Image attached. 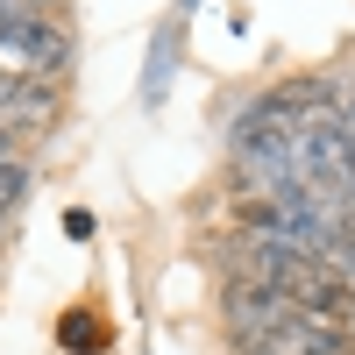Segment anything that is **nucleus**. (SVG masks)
<instances>
[{
  "label": "nucleus",
  "instance_id": "obj_1",
  "mask_svg": "<svg viewBox=\"0 0 355 355\" xmlns=\"http://www.w3.org/2000/svg\"><path fill=\"white\" fill-rule=\"evenodd\" d=\"M0 71L8 78H64L71 71V28L57 15H36V21H0Z\"/></svg>",
  "mask_w": 355,
  "mask_h": 355
},
{
  "label": "nucleus",
  "instance_id": "obj_2",
  "mask_svg": "<svg viewBox=\"0 0 355 355\" xmlns=\"http://www.w3.org/2000/svg\"><path fill=\"white\" fill-rule=\"evenodd\" d=\"M284 313H299L284 299V291H263V284H227V306H220V327L234 341V355H263V341H270L284 327Z\"/></svg>",
  "mask_w": 355,
  "mask_h": 355
},
{
  "label": "nucleus",
  "instance_id": "obj_3",
  "mask_svg": "<svg viewBox=\"0 0 355 355\" xmlns=\"http://www.w3.org/2000/svg\"><path fill=\"white\" fill-rule=\"evenodd\" d=\"M57 341H64L71 355H100V348H107V320L78 306V313H64V320H57Z\"/></svg>",
  "mask_w": 355,
  "mask_h": 355
},
{
  "label": "nucleus",
  "instance_id": "obj_4",
  "mask_svg": "<svg viewBox=\"0 0 355 355\" xmlns=\"http://www.w3.org/2000/svg\"><path fill=\"white\" fill-rule=\"evenodd\" d=\"M21 192H28V164L21 157H0V214H8Z\"/></svg>",
  "mask_w": 355,
  "mask_h": 355
},
{
  "label": "nucleus",
  "instance_id": "obj_5",
  "mask_svg": "<svg viewBox=\"0 0 355 355\" xmlns=\"http://www.w3.org/2000/svg\"><path fill=\"white\" fill-rule=\"evenodd\" d=\"M64 234H71V242H85V234H93V214H85V206H71V214H64Z\"/></svg>",
  "mask_w": 355,
  "mask_h": 355
},
{
  "label": "nucleus",
  "instance_id": "obj_6",
  "mask_svg": "<svg viewBox=\"0 0 355 355\" xmlns=\"http://www.w3.org/2000/svg\"><path fill=\"white\" fill-rule=\"evenodd\" d=\"M313 355H334V348H313Z\"/></svg>",
  "mask_w": 355,
  "mask_h": 355
},
{
  "label": "nucleus",
  "instance_id": "obj_7",
  "mask_svg": "<svg viewBox=\"0 0 355 355\" xmlns=\"http://www.w3.org/2000/svg\"><path fill=\"white\" fill-rule=\"evenodd\" d=\"M0 227H8V214H0Z\"/></svg>",
  "mask_w": 355,
  "mask_h": 355
}]
</instances>
